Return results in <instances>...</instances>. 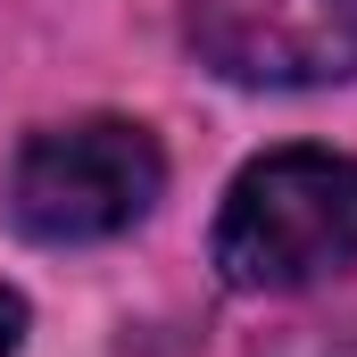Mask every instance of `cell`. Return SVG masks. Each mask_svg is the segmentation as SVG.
<instances>
[{"label":"cell","mask_w":357,"mask_h":357,"mask_svg":"<svg viewBox=\"0 0 357 357\" xmlns=\"http://www.w3.org/2000/svg\"><path fill=\"white\" fill-rule=\"evenodd\" d=\"M208 258L233 291H307L357 266V158L307 142L250 158L225 191Z\"/></svg>","instance_id":"obj_1"},{"label":"cell","mask_w":357,"mask_h":357,"mask_svg":"<svg viewBox=\"0 0 357 357\" xmlns=\"http://www.w3.org/2000/svg\"><path fill=\"white\" fill-rule=\"evenodd\" d=\"M158 191H167V150L133 116L42 125L8 158V216H17V233L59 241V250L133 233L158 208Z\"/></svg>","instance_id":"obj_2"},{"label":"cell","mask_w":357,"mask_h":357,"mask_svg":"<svg viewBox=\"0 0 357 357\" xmlns=\"http://www.w3.org/2000/svg\"><path fill=\"white\" fill-rule=\"evenodd\" d=\"M183 25L225 84L307 91L357 75V0H191Z\"/></svg>","instance_id":"obj_3"},{"label":"cell","mask_w":357,"mask_h":357,"mask_svg":"<svg viewBox=\"0 0 357 357\" xmlns=\"http://www.w3.org/2000/svg\"><path fill=\"white\" fill-rule=\"evenodd\" d=\"M258 357H357V333H274Z\"/></svg>","instance_id":"obj_4"},{"label":"cell","mask_w":357,"mask_h":357,"mask_svg":"<svg viewBox=\"0 0 357 357\" xmlns=\"http://www.w3.org/2000/svg\"><path fill=\"white\" fill-rule=\"evenodd\" d=\"M17 341H25V299L0 291V357H17Z\"/></svg>","instance_id":"obj_5"}]
</instances>
